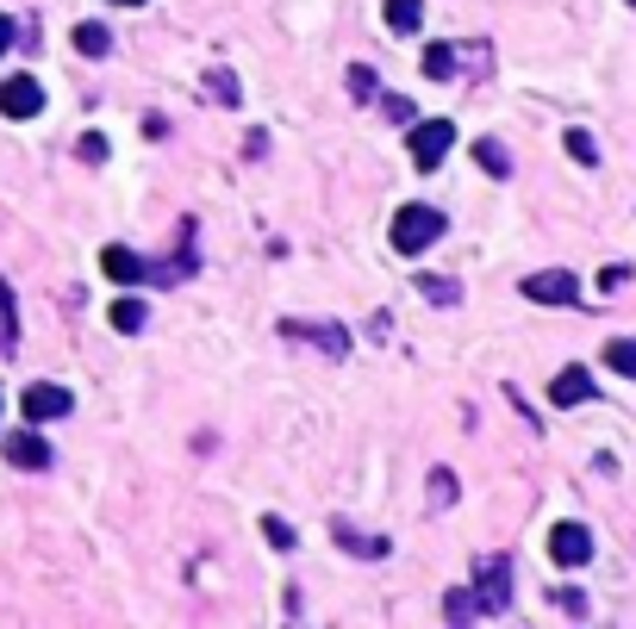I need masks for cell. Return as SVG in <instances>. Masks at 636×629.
<instances>
[{
    "instance_id": "cell-25",
    "label": "cell",
    "mask_w": 636,
    "mask_h": 629,
    "mask_svg": "<svg viewBox=\"0 0 636 629\" xmlns=\"http://www.w3.org/2000/svg\"><path fill=\"white\" fill-rule=\"evenodd\" d=\"M568 157H574V162H587V169H593V162H599V143H593L587 131H568Z\"/></svg>"
},
{
    "instance_id": "cell-20",
    "label": "cell",
    "mask_w": 636,
    "mask_h": 629,
    "mask_svg": "<svg viewBox=\"0 0 636 629\" xmlns=\"http://www.w3.org/2000/svg\"><path fill=\"white\" fill-rule=\"evenodd\" d=\"M605 368H612V375H636V343H630V337L605 343Z\"/></svg>"
},
{
    "instance_id": "cell-9",
    "label": "cell",
    "mask_w": 636,
    "mask_h": 629,
    "mask_svg": "<svg viewBox=\"0 0 636 629\" xmlns=\"http://www.w3.org/2000/svg\"><path fill=\"white\" fill-rule=\"evenodd\" d=\"M19 406H26V418H32V425H50V418H69V406H76V399H69L63 387H26V399H19Z\"/></svg>"
},
{
    "instance_id": "cell-4",
    "label": "cell",
    "mask_w": 636,
    "mask_h": 629,
    "mask_svg": "<svg viewBox=\"0 0 636 629\" xmlns=\"http://www.w3.org/2000/svg\"><path fill=\"white\" fill-rule=\"evenodd\" d=\"M475 592H480V605H487V617L511 605V561H506V555H480V567H475Z\"/></svg>"
},
{
    "instance_id": "cell-14",
    "label": "cell",
    "mask_w": 636,
    "mask_h": 629,
    "mask_svg": "<svg viewBox=\"0 0 636 629\" xmlns=\"http://www.w3.org/2000/svg\"><path fill=\"white\" fill-rule=\"evenodd\" d=\"M387 26H394L399 38H413L418 26H425V7H418V0H387Z\"/></svg>"
},
{
    "instance_id": "cell-6",
    "label": "cell",
    "mask_w": 636,
    "mask_h": 629,
    "mask_svg": "<svg viewBox=\"0 0 636 629\" xmlns=\"http://www.w3.org/2000/svg\"><path fill=\"white\" fill-rule=\"evenodd\" d=\"M549 561H556V567H587L593 561L587 523H556V530H549Z\"/></svg>"
},
{
    "instance_id": "cell-22",
    "label": "cell",
    "mask_w": 636,
    "mask_h": 629,
    "mask_svg": "<svg viewBox=\"0 0 636 629\" xmlns=\"http://www.w3.org/2000/svg\"><path fill=\"white\" fill-rule=\"evenodd\" d=\"M549 605H556L562 617H574V623H580V617H587V592H574V586H562V592L549 598Z\"/></svg>"
},
{
    "instance_id": "cell-13",
    "label": "cell",
    "mask_w": 636,
    "mask_h": 629,
    "mask_svg": "<svg viewBox=\"0 0 636 629\" xmlns=\"http://www.w3.org/2000/svg\"><path fill=\"white\" fill-rule=\"evenodd\" d=\"M549 399H556V406H587V399H593V375H587V368H562L556 387H549Z\"/></svg>"
},
{
    "instance_id": "cell-30",
    "label": "cell",
    "mask_w": 636,
    "mask_h": 629,
    "mask_svg": "<svg viewBox=\"0 0 636 629\" xmlns=\"http://www.w3.org/2000/svg\"><path fill=\"white\" fill-rule=\"evenodd\" d=\"M7 50H13V19L0 13V57H7Z\"/></svg>"
},
{
    "instance_id": "cell-17",
    "label": "cell",
    "mask_w": 636,
    "mask_h": 629,
    "mask_svg": "<svg viewBox=\"0 0 636 629\" xmlns=\"http://www.w3.org/2000/svg\"><path fill=\"white\" fill-rule=\"evenodd\" d=\"M444 617H449V623H475V617H487V605H480V592H449Z\"/></svg>"
},
{
    "instance_id": "cell-27",
    "label": "cell",
    "mask_w": 636,
    "mask_h": 629,
    "mask_svg": "<svg viewBox=\"0 0 636 629\" xmlns=\"http://www.w3.org/2000/svg\"><path fill=\"white\" fill-rule=\"evenodd\" d=\"M262 536H269L275 549H294V523H281V518H262Z\"/></svg>"
},
{
    "instance_id": "cell-21",
    "label": "cell",
    "mask_w": 636,
    "mask_h": 629,
    "mask_svg": "<svg viewBox=\"0 0 636 629\" xmlns=\"http://www.w3.org/2000/svg\"><path fill=\"white\" fill-rule=\"evenodd\" d=\"M430 505H437V511H444V505H456V473H449V468L430 473Z\"/></svg>"
},
{
    "instance_id": "cell-29",
    "label": "cell",
    "mask_w": 636,
    "mask_h": 629,
    "mask_svg": "<svg viewBox=\"0 0 636 629\" xmlns=\"http://www.w3.org/2000/svg\"><path fill=\"white\" fill-rule=\"evenodd\" d=\"M381 107H387V119H394V126H418V119H413V100H399V94H387Z\"/></svg>"
},
{
    "instance_id": "cell-12",
    "label": "cell",
    "mask_w": 636,
    "mask_h": 629,
    "mask_svg": "<svg viewBox=\"0 0 636 629\" xmlns=\"http://www.w3.org/2000/svg\"><path fill=\"white\" fill-rule=\"evenodd\" d=\"M7 461H13V468H26V473H44L50 468V442L32 437V430H19V437L7 442Z\"/></svg>"
},
{
    "instance_id": "cell-24",
    "label": "cell",
    "mask_w": 636,
    "mask_h": 629,
    "mask_svg": "<svg viewBox=\"0 0 636 629\" xmlns=\"http://www.w3.org/2000/svg\"><path fill=\"white\" fill-rule=\"evenodd\" d=\"M475 157H480V169H494V174H511V157H506V150H499V143H487V138H480V143H475Z\"/></svg>"
},
{
    "instance_id": "cell-19",
    "label": "cell",
    "mask_w": 636,
    "mask_h": 629,
    "mask_svg": "<svg viewBox=\"0 0 636 629\" xmlns=\"http://www.w3.org/2000/svg\"><path fill=\"white\" fill-rule=\"evenodd\" d=\"M143 318H150V312H143V306H138V299H112V331H143Z\"/></svg>"
},
{
    "instance_id": "cell-15",
    "label": "cell",
    "mask_w": 636,
    "mask_h": 629,
    "mask_svg": "<svg viewBox=\"0 0 636 629\" xmlns=\"http://www.w3.org/2000/svg\"><path fill=\"white\" fill-rule=\"evenodd\" d=\"M207 94L219 100V107H238V100H244V88H238V76H231L225 63H212V69H207Z\"/></svg>"
},
{
    "instance_id": "cell-2",
    "label": "cell",
    "mask_w": 636,
    "mask_h": 629,
    "mask_svg": "<svg viewBox=\"0 0 636 629\" xmlns=\"http://www.w3.org/2000/svg\"><path fill=\"white\" fill-rule=\"evenodd\" d=\"M437 237H444V212H437V206H399L394 212V250L399 256H418L425 250V243H437Z\"/></svg>"
},
{
    "instance_id": "cell-28",
    "label": "cell",
    "mask_w": 636,
    "mask_h": 629,
    "mask_svg": "<svg viewBox=\"0 0 636 629\" xmlns=\"http://www.w3.org/2000/svg\"><path fill=\"white\" fill-rule=\"evenodd\" d=\"M350 94L356 100H375V69H362V63L350 69Z\"/></svg>"
},
{
    "instance_id": "cell-31",
    "label": "cell",
    "mask_w": 636,
    "mask_h": 629,
    "mask_svg": "<svg viewBox=\"0 0 636 629\" xmlns=\"http://www.w3.org/2000/svg\"><path fill=\"white\" fill-rule=\"evenodd\" d=\"M112 7H143V0H112Z\"/></svg>"
},
{
    "instance_id": "cell-8",
    "label": "cell",
    "mask_w": 636,
    "mask_h": 629,
    "mask_svg": "<svg viewBox=\"0 0 636 629\" xmlns=\"http://www.w3.org/2000/svg\"><path fill=\"white\" fill-rule=\"evenodd\" d=\"M0 112H7V119H38V112H44V88H38L32 76H7L0 81Z\"/></svg>"
},
{
    "instance_id": "cell-23",
    "label": "cell",
    "mask_w": 636,
    "mask_h": 629,
    "mask_svg": "<svg viewBox=\"0 0 636 629\" xmlns=\"http://www.w3.org/2000/svg\"><path fill=\"white\" fill-rule=\"evenodd\" d=\"M13 287H7V281H0V349H13Z\"/></svg>"
},
{
    "instance_id": "cell-1",
    "label": "cell",
    "mask_w": 636,
    "mask_h": 629,
    "mask_svg": "<svg viewBox=\"0 0 636 629\" xmlns=\"http://www.w3.org/2000/svg\"><path fill=\"white\" fill-rule=\"evenodd\" d=\"M418 69H425L430 81H456V76L480 81L487 69H494V50H487V44H430Z\"/></svg>"
},
{
    "instance_id": "cell-18",
    "label": "cell",
    "mask_w": 636,
    "mask_h": 629,
    "mask_svg": "<svg viewBox=\"0 0 636 629\" xmlns=\"http://www.w3.org/2000/svg\"><path fill=\"white\" fill-rule=\"evenodd\" d=\"M418 293L437 299V306H456V299H461V281H449V274H418Z\"/></svg>"
},
{
    "instance_id": "cell-16",
    "label": "cell",
    "mask_w": 636,
    "mask_h": 629,
    "mask_svg": "<svg viewBox=\"0 0 636 629\" xmlns=\"http://www.w3.org/2000/svg\"><path fill=\"white\" fill-rule=\"evenodd\" d=\"M76 50H81V57H107L112 32H107V26H95V19H81V26H76Z\"/></svg>"
},
{
    "instance_id": "cell-32",
    "label": "cell",
    "mask_w": 636,
    "mask_h": 629,
    "mask_svg": "<svg viewBox=\"0 0 636 629\" xmlns=\"http://www.w3.org/2000/svg\"><path fill=\"white\" fill-rule=\"evenodd\" d=\"M630 7H636V0H630Z\"/></svg>"
},
{
    "instance_id": "cell-7",
    "label": "cell",
    "mask_w": 636,
    "mask_h": 629,
    "mask_svg": "<svg viewBox=\"0 0 636 629\" xmlns=\"http://www.w3.org/2000/svg\"><path fill=\"white\" fill-rule=\"evenodd\" d=\"M525 299H537V306H574V299H580V281H574L568 268H543V274L525 281Z\"/></svg>"
},
{
    "instance_id": "cell-10",
    "label": "cell",
    "mask_w": 636,
    "mask_h": 629,
    "mask_svg": "<svg viewBox=\"0 0 636 629\" xmlns=\"http://www.w3.org/2000/svg\"><path fill=\"white\" fill-rule=\"evenodd\" d=\"M331 536H337V549H350L356 561H381V555H394V549H387V536H362L350 518H337Z\"/></svg>"
},
{
    "instance_id": "cell-5",
    "label": "cell",
    "mask_w": 636,
    "mask_h": 629,
    "mask_svg": "<svg viewBox=\"0 0 636 629\" xmlns=\"http://www.w3.org/2000/svg\"><path fill=\"white\" fill-rule=\"evenodd\" d=\"M287 343H318L325 356H350V331L344 325H306V318H281Z\"/></svg>"
},
{
    "instance_id": "cell-11",
    "label": "cell",
    "mask_w": 636,
    "mask_h": 629,
    "mask_svg": "<svg viewBox=\"0 0 636 629\" xmlns=\"http://www.w3.org/2000/svg\"><path fill=\"white\" fill-rule=\"evenodd\" d=\"M100 268H107L112 281H150V262H143L138 250H126V243H107V250H100Z\"/></svg>"
},
{
    "instance_id": "cell-26",
    "label": "cell",
    "mask_w": 636,
    "mask_h": 629,
    "mask_svg": "<svg viewBox=\"0 0 636 629\" xmlns=\"http://www.w3.org/2000/svg\"><path fill=\"white\" fill-rule=\"evenodd\" d=\"M76 157L81 162H107V138H100V131H88V138L76 143Z\"/></svg>"
},
{
    "instance_id": "cell-3",
    "label": "cell",
    "mask_w": 636,
    "mask_h": 629,
    "mask_svg": "<svg viewBox=\"0 0 636 629\" xmlns=\"http://www.w3.org/2000/svg\"><path fill=\"white\" fill-rule=\"evenodd\" d=\"M449 143H456V126H449V119H425V126H413V138H406L413 169H437V162L449 157Z\"/></svg>"
}]
</instances>
